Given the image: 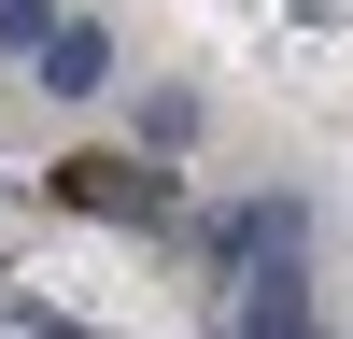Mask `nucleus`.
<instances>
[{
	"label": "nucleus",
	"mask_w": 353,
	"mask_h": 339,
	"mask_svg": "<svg viewBox=\"0 0 353 339\" xmlns=\"http://www.w3.org/2000/svg\"><path fill=\"white\" fill-rule=\"evenodd\" d=\"M28 71H43L57 99H99V71H113V43H99V28H85V14H57L43 43H28Z\"/></svg>",
	"instance_id": "1"
},
{
	"label": "nucleus",
	"mask_w": 353,
	"mask_h": 339,
	"mask_svg": "<svg viewBox=\"0 0 353 339\" xmlns=\"http://www.w3.org/2000/svg\"><path fill=\"white\" fill-rule=\"evenodd\" d=\"M226 339H311V297H297V282H254V297H241V325H226Z\"/></svg>",
	"instance_id": "2"
},
{
	"label": "nucleus",
	"mask_w": 353,
	"mask_h": 339,
	"mask_svg": "<svg viewBox=\"0 0 353 339\" xmlns=\"http://www.w3.org/2000/svg\"><path fill=\"white\" fill-rule=\"evenodd\" d=\"M71 198H99V212H170V184H128L113 156H71Z\"/></svg>",
	"instance_id": "3"
}]
</instances>
